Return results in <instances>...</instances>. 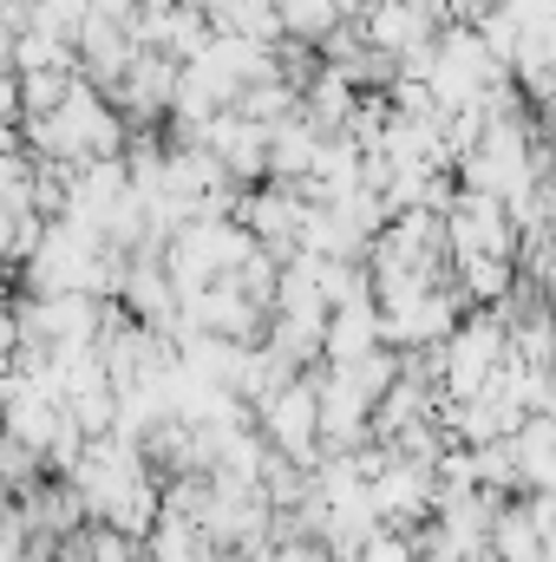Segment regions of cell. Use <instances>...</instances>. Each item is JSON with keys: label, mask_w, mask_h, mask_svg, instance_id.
I'll list each match as a JSON object with an SVG mask.
<instances>
[{"label": "cell", "mask_w": 556, "mask_h": 562, "mask_svg": "<svg viewBox=\"0 0 556 562\" xmlns=\"http://www.w3.org/2000/svg\"><path fill=\"white\" fill-rule=\"evenodd\" d=\"M511 458H518V484H531V491L556 497V419L551 413H537V419L518 425Z\"/></svg>", "instance_id": "cell-1"}, {"label": "cell", "mask_w": 556, "mask_h": 562, "mask_svg": "<svg viewBox=\"0 0 556 562\" xmlns=\"http://www.w3.org/2000/svg\"><path fill=\"white\" fill-rule=\"evenodd\" d=\"M269 431L281 451H308L321 438V393L314 386H281L269 400Z\"/></svg>", "instance_id": "cell-2"}, {"label": "cell", "mask_w": 556, "mask_h": 562, "mask_svg": "<svg viewBox=\"0 0 556 562\" xmlns=\"http://www.w3.org/2000/svg\"><path fill=\"white\" fill-rule=\"evenodd\" d=\"M354 562H413V550H407L393 530H367V543L354 550Z\"/></svg>", "instance_id": "cell-3"}, {"label": "cell", "mask_w": 556, "mask_h": 562, "mask_svg": "<svg viewBox=\"0 0 556 562\" xmlns=\"http://www.w3.org/2000/svg\"><path fill=\"white\" fill-rule=\"evenodd\" d=\"M551 132H556V105H551Z\"/></svg>", "instance_id": "cell-4"}]
</instances>
